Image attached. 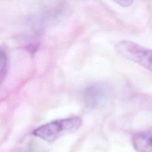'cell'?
Returning <instances> with one entry per match:
<instances>
[{
	"instance_id": "obj_3",
	"label": "cell",
	"mask_w": 152,
	"mask_h": 152,
	"mask_svg": "<svg viewBox=\"0 0 152 152\" xmlns=\"http://www.w3.org/2000/svg\"><path fill=\"white\" fill-rule=\"evenodd\" d=\"M109 87L102 83L87 86L83 92V100L86 107L94 109L103 103L109 97Z\"/></svg>"
},
{
	"instance_id": "obj_4",
	"label": "cell",
	"mask_w": 152,
	"mask_h": 152,
	"mask_svg": "<svg viewBox=\"0 0 152 152\" xmlns=\"http://www.w3.org/2000/svg\"><path fill=\"white\" fill-rule=\"evenodd\" d=\"M132 143L137 152H152V128L134 134Z\"/></svg>"
},
{
	"instance_id": "obj_1",
	"label": "cell",
	"mask_w": 152,
	"mask_h": 152,
	"mask_svg": "<svg viewBox=\"0 0 152 152\" xmlns=\"http://www.w3.org/2000/svg\"><path fill=\"white\" fill-rule=\"evenodd\" d=\"M81 123V119L77 116L58 119L40 126L33 131V134L46 141L52 142L74 132L80 128Z\"/></svg>"
},
{
	"instance_id": "obj_7",
	"label": "cell",
	"mask_w": 152,
	"mask_h": 152,
	"mask_svg": "<svg viewBox=\"0 0 152 152\" xmlns=\"http://www.w3.org/2000/svg\"><path fill=\"white\" fill-rule=\"evenodd\" d=\"M30 152H33V151H30ZM34 152V151H33Z\"/></svg>"
},
{
	"instance_id": "obj_5",
	"label": "cell",
	"mask_w": 152,
	"mask_h": 152,
	"mask_svg": "<svg viewBox=\"0 0 152 152\" xmlns=\"http://www.w3.org/2000/svg\"><path fill=\"white\" fill-rule=\"evenodd\" d=\"M8 56L6 51L2 48L0 50V78L1 82L3 81L8 69Z\"/></svg>"
},
{
	"instance_id": "obj_2",
	"label": "cell",
	"mask_w": 152,
	"mask_h": 152,
	"mask_svg": "<svg viewBox=\"0 0 152 152\" xmlns=\"http://www.w3.org/2000/svg\"><path fill=\"white\" fill-rule=\"evenodd\" d=\"M116 51L122 56L129 59L152 72V50L129 40H121L115 46Z\"/></svg>"
},
{
	"instance_id": "obj_6",
	"label": "cell",
	"mask_w": 152,
	"mask_h": 152,
	"mask_svg": "<svg viewBox=\"0 0 152 152\" xmlns=\"http://www.w3.org/2000/svg\"><path fill=\"white\" fill-rule=\"evenodd\" d=\"M112 1L115 2L116 4L123 7H129L134 2V0H112Z\"/></svg>"
}]
</instances>
